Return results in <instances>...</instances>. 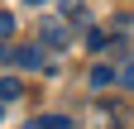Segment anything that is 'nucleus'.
Here are the masks:
<instances>
[{"mask_svg": "<svg viewBox=\"0 0 134 129\" xmlns=\"http://www.w3.org/2000/svg\"><path fill=\"white\" fill-rule=\"evenodd\" d=\"M24 129H77V120H67V115H38V120H29Z\"/></svg>", "mask_w": 134, "mask_h": 129, "instance_id": "3", "label": "nucleus"}, {"mask_svg": "<svg viewBox=\"0 0 134 129\" xmlns=\"http://www.w3.org/2000/svg\"><path fill=\"white\" fill-rule=\"evenodd\" d=\"M14 67L38 72V67H53V62H48V48H38V43H19V48H14Z\"/></svg>", "mask_w": 134, "mask_h": 129, "instance_id": "1", "label": "nucleus"}, {"mask_svg": "<svg viewBox=\"0 0 134 129\" xmlns=\"http://www.w3.org/2000/svg\"><path fill=\"white\" fill-rule=\"evenodd\" d=\"M86 43L91 48H105V29H86Z\"/></svg>", "mask_w": 134, "mask_h": 129, "instance_id": "8", "label": "nucleus"}, {"mask_svg": "<svg viewBox=\"0 0 134 129\" xmlns=\"http://www.w3.org/2000/svg\"><path fill=\"white\" fill-rule=\"evenodd\" d=\"M14 24H19V19H14V14H10V10H0V38H5V43L14 38Z\"/></svg>", "mask_w": 134, "mask_h": 129, "instance_id": "6", "label": "nucleus"}, {"mask_svg": "<svg viewBox=\"0 0 134 129\" xmlns=\"http://www.w3.org/2000/svg\"><path fill=\"white\" fill-rule=\"evenodd\" d=\"M24 5H48V0H24Z\"/></svg>", "mask_w": 134, "mask_h": 129, "instance_id": "9", "label": "nucleus"}, {"mask_svg": "<svg viewBox=\"0 0 134 129\" xmlns=\"http://www.w3.org/2000/svg\"><path fill=\"white\" fill-rule=\"evenodd\" d=\"M43 43H48V48H67V43H72V34L62 29V19H48V24H43Z\"/></svg>", "mask_w": 134, "mask_h": 129, "instance_id": "2", "label": "nucleus"}, {"mask_svg": "<svg viewBox=\"0 0 134 129\" xmlns=\"http://www.w3.org/2000/svg\"><path fill=\"white\" fill-rule=\"evenodd\" d=\"M115 81H120V86H134V57H125V67L115 72Z\"/></svg>", "mask_w": 134, "mask_h": 129, "instance_id": "7", "label": "nucleus"}, {"mask_svg": "<svg viewBox=\"0 0 134 129\" xmlns=\"http://www.w3.org/2000/svg\"><path fill=\"white\" fill-rule=\"evenodd\" d=\"M0 101H19V81L14 77H0Z\"/></svg>", "mask_w": 134, "mask_h": 129, "instance_id": "5", "label": "nucleus"}, {"mask_svg": "<svg viewBox=\"0 0 134 129\" xmlns=\"http://www.w3.org/2000/svg\"><path fill=\"white\" fill-rule=\"evenodd\" d=\"M110 81H115V67H105V62L91 67V86H110Z\"/></svg>", "mask_w": 134, "mask_h": 129, "instance_id": "4", "label": "nucleus"}, {"mask_svg": "<svg viewBox=\"0 0 134 129\" xmlns=\"http://www.w3.org/2000/svg\"><path fill=\"white\" fill-rule=\"evenodd\" d=\"M0 120H5V101H0Z\"/></svg>", "mask_w": 134, "mask_h": 129, "instance_id": "10", "label": "nucleus"}]
</instances>
